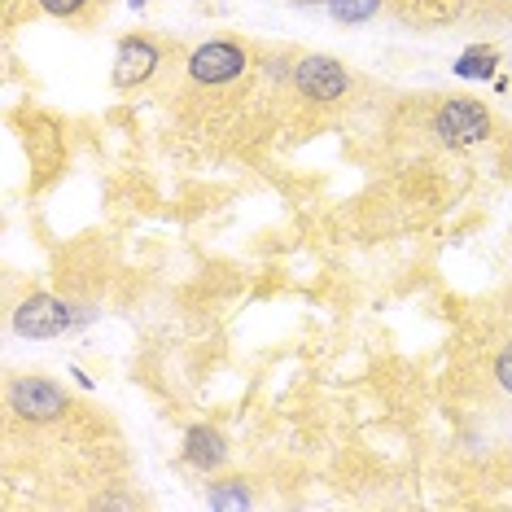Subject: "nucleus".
Instances as JSON below:
<instances>
[{"label": "nucleus", "instance_id": "obj_8", "mask_svg": "<svg viewBox=\"0 0 512 512\" xmlns=\"http://www.w3.org/2000/svg\"><path fill=\"white\" fill-rule=\"evenodd\" d=\"M381 5L386 0H324V9H329V18L337 27H359V22H372L381 14Z\"/></svg>", "mask_w": 512, "mask_h": 512}, {"label": "nucleus", "instance_id": "obj_13", "mask_svg": "<svg viewBox=\"0 0 512 512\" xmlns=\"http://www.w3.org/2000/svg\"><path fill=\"white\" fill-rule=\"evenodd\" d=\"M504 176H508V180H512V145H508V149H504Z\"/></svg>", "mask_w": 512, "mask_h": 512}, {"label": "nucleus", "instance_id": "obj_14", "mask_svg": "<svg viewBox=\"0 0 512 512\" xmlns=\"http://www.w3.org/2000/svg\"><path fill=\"white\" fill-rule=\"evenodd\" d=\"M141 5H145V0H132V9H141Z\"/></svg>", "mask_w": 512, "mask_h": 512}, {"label": "nucleus", "instance_id": "obj_2", "mask_svg": "<svg viewBox=\"0 0 512 512\" xmlns=\"http://www.w3.org/2000/svg\"><path fill=\"white\" fill-rule=\"evenodd\" d=\"M5 407L14 412V421L22 425H53L71 412V394L57 386L53 377H40V372H27V377H14L5 390Z\"/></svg>", "mask_w": 512, "mask_h": 512}, {"label": "nucleus", "instance_id": "obj_12", "mask_svg": "<svg viewBox=\"0 0 512 512\" xmlns=\"http://www.w3.org/2000/svg\"><path fill=\"white\" fill-rule=\"evenodd\" d=\"M491 377H495V386L504 390V394H512V342L504 346V351L495 355V364H491Z\"/></svg>", "mask_w": 512, "mask_h": 512}, {"label": "nucleus", "instance_id": "obj_10", "mask_svg": "<svg viewBox=\"0 0 512 512\" xmlns=\"http://www.w3.org/2000/svg\"><path fill=\"white\" fill-rule=\"evenodd\" d=\"M211 508H250L254 504V495H250V486L241 482V477H224V482H211Z\"/></svg>", "mask_w": 512, "mask_h": 512}, {"label": "nucleus", "instance_id": "obj_4", "mask_svg": "<svg viewBox=\"0 0 512 512\" xmlns=\"http://www.w3.org/2000/svg\"><path fill=\"white\" fill-rule=\"evenodd\" d=\"M184 66H189V79L197 88H228V84H237V79L250 71V49L241 40L219 36V40L197 44Z\"/></svg>", "mask_w": 512, "mask_h": 512}, {"label": "nucleus", "instance_id": "obj_6", "mask_svg": "<svg viewBox=\"0 0 512 512\" xmlns=\"http://www.w3.org/2000/svg\"><path fill=\"white\" fill-rule=\"evenodd\" d=\"M162 66V49L154 36H145V31H132V36L119 40V49H114V88L119 92H132V88H145L149 79L158 75Z\"/></svg>", "mask_w": 512, "mask_h": 512}, {"label": "nucleus", "instance_id": "obj_7", "mask_svg": "<svg viewBox=\"0 0 512 512\" xmlns=\"http://www.w3.org/2000/svg\"><path fill=\"white\" fill-rule=\"evenodd\" d=\"M180 456L189 469L197 473H219L228 464L232 456V447H228V434L219 425H189L184 429V447H180Z\"/></svg>", "mask_w": 512, "mask_h": 512}, {"label": "nucleus", "instance_id": "obj_3", "mask_svg": "<svg viewBox=\"0 0 512 512\" xmlns=\"http://www.w3.org/2000/svg\"><path fill=\"white\" fill-rule=\"evenodd\" d=\"M289 84H294V92L302 101H311V106H337V101L351 97V71L329 53L298 57L294 71H289Z\"/></svg>", "mask_w": 512, "mask_h": 512}, {"label": "nucleus", "instance_id": "obj_5", "mask_svg": "<svg viewBox=\"0 0 512 512\" xmlns=\"http://www.w3.org/2000/svg\"><path fill=\"white\" fill-rule=\"evenodd\" d=\"M9 324H14V333L27 337V342H53V337H62L75 324V307L66 298L36 289V294H27L14 307Z\"/></svg>", "mask_w": 512, "mask_h": 512}, {"label": "nucleus", "instance_id": "obj_9", "mask_svg": "<svg viewBox=\"0 0 512 512\" xmlns=\"http://www.w3.org/2000/svg\"><path fill=\"white\" fill-rule=\"evenodd\" d=\"M495 66H499V49H495V44H473V49L460 53L456 75L460 79H491Z\"/></svg>", "mask_w": 512, "mask_h": 512}, {"label": "nucleus", "instance_id": "obj_11", "mask_svg": "<svg viewBox=\"0 0 512 512\" xmlns=\"http://www.w3.org/2000/svg\"><path fill=\"white\" fill-rule=\"evenodd\" d=\"M92 5H97V0H36L40 14H49L57 22H84L92 14Z\"/></svg>", "mask_w": 512, "mask_h": 512}, {"label": "nucleus", "instance_id": "obj_1", "mask_svg": "<svg viewBox=\"0 0 512 512\" xmlns=\"http://www.w3.org/2000/svg\"><path fill=\"white\" fill-rule=\"evenodd\" d=\"M429 132L442 149L460 154V149H477L495 136V114L477 97H442L429 119Z\"/></svg>", "mask_w": 512, "mask_h": 512}]
</instances>
